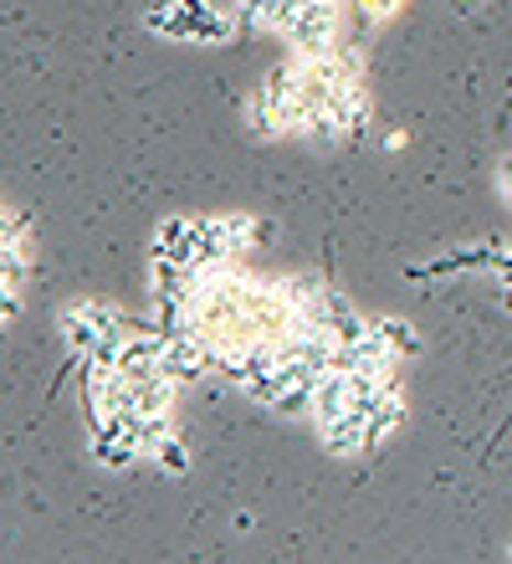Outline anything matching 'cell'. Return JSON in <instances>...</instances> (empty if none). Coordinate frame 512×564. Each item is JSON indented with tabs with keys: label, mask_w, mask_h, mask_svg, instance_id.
I'll list each match as a JSON object with an SVG mask.
<instances>
[{
	"label": "cell",
	"mask_w": 512,
	"mask_h": 564,
	"mask_svg": "<svg viewBox=\"0 0 512 564\" xmlns=\"http://www.w3.org/2000/svg\"><path fill=\"white\" fill-rule=\"evenodd\" d=\"M338 11L344 6H334V0H307L297 21L287 26V36H282L293 46V57H328L334 46H344V15Z\"/></svg>",
	"instance_id": "cell-1"
},
{
	"label": "cell",
	"mask_w": 512,
	"mask_h": 564,
	"mask_svg": "<svg viewBox=\"0 0 512 564\" xmlns=\"http://www.w3.org/2000/svg\"><path fill=\"white\" fill-rule=\"evenodd\" d=\"M185 6V26H190V42H205V46H226L241 31V15L236 11H220L210 0H179Z\"/></svg>",
	"instance_id": "cell-2"
},
{
	"label": "cell",
	"mask_w": 512,
	"mask_h": 564,
	"mask_svg": "<svg viewBox=\"0 0 512 564\" xmlns=\"http://www.w3.org/2000/svg\"><path fill=\"white\" fill-rule=\"evenodd\" d=\"M318 442L328 457H364L369 452L364 411H344V416H334V421H318Z\"/></svg>",
	"instance_id": "cell-3"
},
{
	"label": "cell",
	"mask_w": 512,
	"mask_h": 564,
	"mask_svg": "<svg viewBox=\"0 0 512 564\" xmlns=\"http://www.w3.org/2000/svg\"><path fill=\"white\" fill-rule=\"evenodd\" d=\"M328 119L344 129V139H353V134H364V123H369V88H364V77L359 83H338L334 93H328V108H323Z\"/></svg>",
	"instance_id": "cell-4"
},
{
	"label": "cell",
	"mask_w": 512,
	"mask_h": 564,
	"mask_svg": "<svg viewBox=\"0 0 512 564\" xmlns=\"http://www.w3.org/2000/svg\"><path fill=\"white\" fill-rule=\"evenodd\" d=\"M364 421H369V452H380V446L400 431V421H405V395H400V380H390V386H384V395L369 405Z\"/></svg>",
	"instance_id": "cell-5"
},
{
	"label": "cell",
	"mask_w": 512,
	"mask_h": 564,
	"mask_svg": "<svg viewBox=\"0 0 512 564\" xmlns=\"http://www.w3.org/2000/svg\"><path fill=\"white\" fill-rule=\"evenodd\" d=\"M344 411H353L349 405V370H323L318 380H313V426L344 416Z\"/></svg>",
	"instance_id": "cell-6"
},
{
	"label": "cell",
	"mask_w": 512,
	"mask_h": 564,
	"mask_svg": "<svg viewBox=\"0 0 512 564\" xmlns=\"http://www.w3.org/2000/svg\"><path fill=\"white\" fill-rule=\"evenodd\" d=\"M175 395H179V386L170 375L133 380V411H144V416H170V411H175Z\"/></svg>",
	"instance_id": "cell-7"
},
{
	"label": "cell",
	"mask_w": 512,
	"mask_h": 564,
	"mask_svg": "<svg viewBox=\"0 0 512 564\" xmlns=\"http://www.w3.org/2000/svg\"><path fill=\"white\" fill-rule=\"evenodd\" d=\"M57 328H62V344H67V355H73V359L92 355V344L102 339V334H98V324H92V318H88V313H83V308H77V303H67V308H62Z\"/></svg>",
	"instance_id": "cell-8"
},
{
	"label": "cell",
	"mask_w": 512,
	"mask_h": 564,
	"mask_svg": "<svg viewBox=\"0 0 512 564\" xmlns=\"http://www.w3.org/2000/svg\"><path fill=\"white\" fill-rule=\"evenodd\" d=\"M144 26L154 36H170V42H190V26H185V6L179 0H154L144 11Z\"/></svg>",
	"instance_id": "cell-9"
},
{
	"label": "cell",
	"mask_w": 512,
	"mask_h": 564,
	"mask_svg": "<svg viewBox=\"0 0 512 564\" xmlns=\"http://www.w3.org/2000/svg\"><path fill=\"white\" fill-rule=\"evenodd\" d=\"M374 334L390 344V355H395V359H415V355H421V334H415V324H405V318H395V313L374 318Z\"/></svg>",
	"instance_id": "cell-10"
},
{
	"label": "cell",
	"mask_w": 512,
	"mask_h": 564,
	"mask_svg": "<svg viewBox=\"0 0 512 564\" xmlns=\"http://www.w3.org/2000/svg\"><path fill=\"white\" fill-rule=\"evenodd\" d=\"M185 241H190V216H164L149 237V252H170L185 262Z\"/></svg>",
	"instance_id": "cell-11"
},
{
	"label": "cell",
	"mask_w": 512,
	"mask_h": 564,
	"mask_svg": "<svg viewBox=\"0 0 512 564\" xmlns=\"http://www.w3.org/2000/svg\"><path fill=\"white\" fill-rule=\"evenodd\" d=\"M220 221H226V247H231V257H247L251 247L266 237L262 221H257V216H241V210H236V216H220Z\"/></svg>",
	"instance_id": "cell-12"
},
{
	"label": "cell",
	"mask_w": 512,
	"mask_h": 564,
	"mask_svg": "<svg viewBox=\"0 0 512 564\" xmlns=\"http://www.w3.org/2000/svg\"><path fill=\"white\" fill-rule=\"evenodd\" d=\"M405 0H344V11L359 21V31H374V26H384L390 15L400 11Z\"/></svg>",
	"instance_id": "cell-13"
},
{
	"label": "cell",
	"mask_w": 512,
	"mask_h": 564,
	"mask_svg": "<svg viewBox=\"0 0 512 564\" xmlns=\"http://www.w3.org/2000/svg\"><path fill=\"white\" fill-rule=\"evenodd\" d=\"M247 129H251V139H282L277 108L266 104L262 93H251V98H247Z\"/></svg>",
	"instance_id": "cell-14"
},
{
	"label": "cell",
	"mask_w": 512,
	"mask_h": 564,
	"mask_svg": "<svg viewBox=\"0 0 512 564\" xmlns=\"http://www.w3.org/2000/svg\"><path fill=\"white\" fill-rule=\"evenodd\" d=\"M144 462H154V467H160V473H170V477L190 473V452H185V442H179V436H164V442L154 446Z\"/></svg>",
	"instance_id": "cell-15"
},
{
	"label": "cell",
	"mask_w": 512,
	"mask_h": 564,
	"mask_svg": "<svg viewBox=\"0 0 512 564\" xmlns=\"http://www.w3.org/2000/svg\"><path fill=\"white\" fill-rule=\"evenodd\" d=\"M31 278V262H26V247H0V288H26Z\"/></svg>",
	"instance_id": "cell-16"
},
{
	"label": "cell",
	"mask_w": 512,
	"mask_h": 564,
	"mask_svg": "<svg viewBox=\"0 0 512 564\" xmlns=\"http://www.w3.org/2000/svg\"><path fill=\"white\" fill-rule=\"evenodd\" d=\"M26 241H31V221L21 210L0 206V247H26Z\"/></svg>",
	"instance_id": "cell-17"
},
{
	"label": "cell",
	"mask_w": 512,
	"mask_h": 564,
	"mask_svg": "<svg viewBox=\"0 0 512 564\" xmlns=\"http://www.w3.org/2000/svg\"><path fill=\"white\" fill-rule=\"evenodd\" d=\"M266 6H272V0H236V15H241V26L247 31H257L266 21Z\"/></svg>",
	"instance_id": "cell-18"
},
{
	"label": "cell",
	"mask_w": 512,
	"mask_h": 564,
	"mask_svg": "<svg viewBox=\"0 0 512 564\" xmlns=\"http://www.w3.org/2000/svg\"><path fill=\"white\" fill-rule=\"evenodd\" d=\"M15 313H21V293H15V288H0V334H6V324H11Z\"/></svg>",
	"instance_id": "cell-19"
},
{
	"label": "cell",
	"mask_w": 512,
	"mask_h": 564,
	"mask_svg": "<svg viewBox=\"0 0 512 564\" xmlns=\"http://www.w3.org/2000/svg\"><path fill=\"white\" fill-rule=\"evenodd\" d=\"M498 175H502V195H508V200H512V154H508V160H502V170H498Z\"/></svg>",
	"instance_id": "cell-20"
},
{
	"label": "cell",
	"mask_w": 512,
	"mask_h": 564,
	"mask_svg": "<svg viewBox=\"0 0 512 564\" xmlns=\"http://www.w3.org/2000/svg\"><path fill=\"white\" fill-rule=\"evenodd\" d=\"M334 6H344V0H334Z\"/></svg>",
	"instance_id": "cell-21"
}]
</instances>
